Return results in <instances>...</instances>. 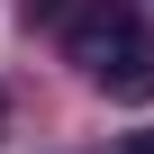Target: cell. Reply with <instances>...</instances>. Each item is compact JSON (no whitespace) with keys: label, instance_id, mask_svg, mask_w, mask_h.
Wrapping results in <instances>:
<instances>
[{"label":"cell","instance_id":"cell-1","mask_svg":"<svg viewBox=\"0 0 154 154\" xmlns=\"http://www.w3.org/2000/svg\"><path fill=\"white\" fill-rule=\"evenodd\" d=\"M63 54L82 63L109 100H154V36L136 18V0H72Z\"/></svg>","mask_w":154,"mask_h":154},{"label":"cell","instance_id":"cell-2","mask_svg":"<svg viewBox=\"0 0 154 154\" xmlns=\"http://www.w3.org/2000/svg\"><path fill=\"white\" fill-rule=\"evenodd\" d=\"M36 18H45V27H63V18H72V0H27V27H36Z\"/></svg>","mask_w":154,"mask_h":154},{"label":"cell","instance_id":"cell-3","mask_svg":"<svg viewBox=\"0 0 154 154\" xmlns=\"http://www.w3.org/2000/svg\"><path fill=\"white\" fill-rule=\"evenodd\" d=\"M127 154H154V136H127Z\"/></svg>","mask_w":154,"mask_h":154},{"label":"cell","instance_id":"cell-4","mask_svg":"<svg viewBox=\"0 0 154 154\" xmlns=\"http://www.w3.org/2000/svg\"><path fill=\"white\" fill-rule=\"evenodd\" d=\"M0 118H9V100H0Z\"/></svg>","mask_w":154,"mask_h":154}]
</instances>
